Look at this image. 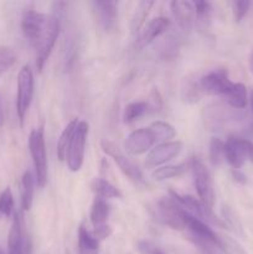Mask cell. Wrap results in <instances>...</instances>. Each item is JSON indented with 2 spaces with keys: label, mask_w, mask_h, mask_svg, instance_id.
Returning <instances> with one entry per match:
<instances>
[{
  "label": "cell",
  "mask_w": 253,
  "mask_h": 254,
  "mask_svg": "<svg viewBox=\"0 0 253 254\" xmlns=\"http://www.w3.org/2000/svg\"><path fill=\"white\" fill-rule=\"evenodd\" d=\"M16 62V54L9 46L0 45V77L6 73Z\"/></svg>",
  "instance_id": "cell-33"
},
{
  "label": "cell",
  "mask_w": 253,
  "mask_h": 254,
  "mask_svg": "<svg viewBox=\"0 0 253 254\" xmlns=\"http://www.w3.org/2000/svg\"><path fill=\"white\" fill-rule=\"evenodd\" d=\"M183 99L188 103H196L202 96V89L200 86V78H185L183 86Z\"/></svg>",
  "instance_id": "cell-28"
},
{
  "label": "cell",
  "mask_w": 253,
  "mask_h": 254,
  "mask_svg": "<svg viewBox=\"0 0 253 254\" xmlns=\"http://www.w3.org/2000/svg\"><path fill=\"white\" fill-rule=\"evenodd\" d=\"M92 190L96 193L97 197L103 198H121L122 192L119 191V189H117L116 186L112 185L108 180L106 179H94L93 183H92Z\"/></svg>",
  "instance_id": "cell-25"
},
{
  "label": "cell",
  "mask_w": 253,
  "mask_h": 254,
  "mask_svg": "<svg viewBox=\"0 0 253 254\" xmlns=\"http://www.w3.org/2000/svg\"><path fill=\"white\" fill-rule=\"evenodd\" d=\"M190 169L192 171L193 185L198 198L212 208L215 203V191H213L212 178L207 166L200 159L192 158L190 161Z\"/></svg>",
  "instance_id": "cell-6"
},
{
  "label": "cell",
  "mask_w": 253,
  "mask_h": 254,
  "mask_svg": "<svg viewBox=\"0 0 253 254\" xmlns=\"http://www.w3.org/2000/svg\"><path fill=\"white\" fill-rule=\"evenodd\" d=\"M170 10L176 24L184 31H190L195 26V6L191 1L174 0L170 2Z\"/></svg>",
  "instance_id": "cell-16"
},
{
  "label": "cell",
  "mask_w": 253,
  "mask_h": 254,
  "mask_svg": "<svg viewBox=\"0 0 253 254\" xmlns=\"http://www.w3.org/2000/svg\"><path fill=\"white\" fill-rule=\"evenodd\" d=\"M153 5L154 1H149V0H143V1H140L136 5L135 11H134L133 16H131L130 21V30L133 34H136V32L140 31L141 27L144 26L146 17H148Z\"/></svg>",
  "instance_id": "cell-26"
},
{
  "label": "cell",
  "mask_w": 253,
  "mask_h": 254,
  "mask_svg": "<svg viewBox=\"0 0 253 254\" xmlns=\"http://www.w3.org/2000/svg\"><path fill=\"white\" fill-rule=\"evenodd\" d=\"M183 150L181 141H168V143L158 144L155 148L151 149L145 159V166L148 169H158L168 161L173 160Z\"/></svg>",
  "instance_id": "cell-12"
},
{
  "label": "cell",
  "mask_w": 253,
  "mask_h": 254,
  "mask_svg": "<svg viewBox=\"0 0 253 254\" xmlns=\"http://www.w3.org/2000/svg\"><path fill=\"white\" fill-rule=\"evenodd\" d=\"M78 123H79V121L77 118L72 119V121L67 124L66 128L63 129V131L61 133V135H60L59 141H57V158H59L61 161H63L64 158H66L67 146H68L69 140H71L72 135H73V133H74V130H76Z\"/></svg>",
  "instance_id": "cell-27"
},
{
  "label": "cell",
  "mask_w": 253,
  "mask_h": 254,
  "mask_svg": "<svg viewBox=\"0 0 253 254\" xmlns=\"http://www.w3.org/2000/svg\"><path fill=\"white\" fill-rule=\"evenodd\" d=\"M169 26H170V20L168 17L160 16L150 20L146 24V26L144 27L140 36H139L138 44H136L138 49H144L145 46L150 45L154 40L158 39L163 34H165L168 31Z\"/></svg>",
  "instance_id": "cell-17"
},
{
  "label": "cell",
  "mask_w": 253,
  "mask_h": 254,
  "mask_svg": "<svg viewBox=\"0 0 253 254\" xmlns=\"http://www.w3.org/2000/svg\"><path fill=\"white\" fill-rule=\"evenodd\" d=\"M232 84L233 82H231L226 68H215L203 74L200 78L202 93L211 94V96L225 97V94L230 91Z\"/></svg>",
  "instance_id": "cell-10"
},
{
  "label": "cell",
  "mask_w": 253,
  "mask_h": 254,
  "mask_svg": "<svg viewBox=\"0 0 253 254\" xmlns=\"http://www.w3.org/2000/svg\"><path fill=\"white\" fill-rule=\"evenodd\" d=\"M154 254H165V253H164V252H161V251L159 250V248H158V250H156L155 252H154Z\"/></svg>",
  "instance_id": "cell-45"
},
{
  "label": "cell",
  "mask_w": 253,
  "mask_h": 254,
  "mask_svg": "<svg viewBox=\"0 0 253 254\" xmlns=\"http://www.w3.org/2000/svg\"><path fill=\"white\" fill-rule=\"evenodd\" d=\"M195 26L201 32L208 31L212 21V6L208 1H195Z\"/></svg>",
  "instance_id": "cell-20"
},
{
  "label": "cell",
  "mask_w": 253,
  "mask_h": 254,
  "mask_svg": "<svg viewBox=\"0 0 253 254\" xmlns=\"http://www.w3.org/2000/svg\"><path fill=\"white\" fill-rule=\"evenodd\" d=\"M250 69H251V72L253 73V52L251 54V56H250Z\"/></svg>",
  "instance_id": "cell-42"
},
{
  "label": "cell",
  "mask_w": 253,
  "mask_h": 254,
  "mask_svg": "<svg viewBox=\"0 0 253 254\" xmlns=\"http://www.w3.org/2000/svg\"><path fill=\"white\" fill-rule=\"evenodd\" d=\"M170 195L185 212L190 213L193 217L203 221L205 223L216 226L218 228H227L225 221L222 218H218L213 213L212 208L203 203L200 198H196L191 195H181L174 190H170Z\"/></svg>",
  "instance_id": "cell-1"
},
{
  "label": "cell",
  "mask_w": 253,
  "mask_h": 254,
  "mask_svg": "<svg viewBox=\"0 0 253 254\" xmlns=\"http://www.w3.org/2000/svg\"><path fill=\"white\" fill-rule=\"evenodd\" d=\"M232 176L235 179V181L240 184H246L247 183V176L240 170V169H232Z\"/></svg>",
  "instance_id": "cell-41"
},
{
  "label": "cell",
  "mask_w": 253,
  "mask_h": 254,
  "mask_svg": "<svg viewBox=\"0 0 253 254\" xmlns=\"http://www.w3.org/2000/svg\"><path fill=\"white\" fill-rule=\"evenodd\" d=\"M223 220H225V223L227 225V227L233 228L235 231H237L238 233L242 232V226H241V222L238 221V218L236 217L235 212L231 210L230 207H223Z\"/></svg>",
  "instance_id": "cell-37"
},
{
  "label": "cell",
  "mask_w": 253,
  "mask_h": 254,
  "mask_svg": "<svg viewBox=\"0 0 253 254\" xmlns=\"http://www.w3.org/2000/svg\"><path fill=\"white\" fill-rule=\"evenodd\" d=\"M188 165L189 164L183 163V164H179V165L160 166V168L155 169V170L153 171L151 176H153L154 180L156 181H164V180H168V179L176 178V176H180L185 173Z\"/></svg>",
  "instance_id": "cell-29"
},
{
  "label": "cell",
  "mask_w": 253,
  "mask_h": 254,
  "mask_svg": "<svg viewBox=\"0 0 253 254\" xmlns=\"http://www.w3.org/2000/svg\"><path fill=\"white\" fill-rule=\"evenodd\" d=\"M60 29H61V22H60L59 17H56L55 15H49L46 26H45L37 44L34 46L35 52H36V68L39 72L44 69L45 64L51 55L52 49L59 37Z\"/></svg>",
  "instance_id": "cell-3"
},
{
  "label": "cell",
  "mask_w": 253,
  "mask_h": 254,
  "mask_svg": "<svg viewBox=\"0 0 253 254\" xmlns=\"http://www.w3.org/2000/svg\"><path fill=\"white\" fill-rule=\"evenodd\" d=\"M0 254H4V252H2V250H1V248H0Z\"/></svg>",
  "instance_id": "cell-46"
},
{
  "label": "cell",
  "mask_w": 253,
  "mask_h": 254,
  "mask_svg": "<svg viewBox=\"0 0 253 254\" xmlns=\"http://www.w3.org/2000/svg\"><path fill=\"white\" fill-rule=\"evenodd\" d=\"M88 130V123L84 121L79 122L76 130H74L73 135H72L71 140H69L68 146H67L66 158H64V160H66L67 166H68L69 170L73 171V173L81 170L82 165H83Z\"/></svg>",
  "instance_id": "cell-5"
},
{
  "label": "cell",
  "mask_w": 253,
  "mask_h": 254,
  "mask_svg": "<svg viewBox=\"0 0 253 254\" xmlns=\"http://www.w3.org/2000/svg\"><path fill=\"white\" fill-rule=\"evenodd\" d=\"M102 150L107 154L108 156H111L114 160V163L118 165V168L121 169L122 173L131 181L135 185H144L145 180H144L143 173L140 171V169L133 163L129 158H126L123 154V151L111 140H102L101 143Z\"/></svg>",
  "instance_id": "cell-9"
},
{
  "label": "cell",
  "mask_w": 253,
  "mask_h": 254,
  "mask_svg": "<svg viewBox=\"0 0 253 254\" xmlns=\"http://www.w3.org/2000/svg\"><path fill=\"white\" fill-rule=\"evenodd\" d=\"M217 242L225 254H248L245 248L230 236L217 235Z\"/></svg>",
  "instance_id": "cell-31"
},
{
  "label": "cell",
  "mask_w": 253,
  "mask_h": 254,
  "mask_svg": "<svg viewBox=\"0 0 253 254\" xmlns=\"http://www.w3.org/2000/svg\"><path fill=\"white\" fill-rule=\"evenodd\" d=\"M47 16L49 15L35 11V10H26L22 15L21 30L32 47L37 44L45 26H46Z\"/></svg>",
  "instance_id": "cell-14"
},
{
  "label": "cell",
  "mask_w": 253,
  "mask_h": 254,
  "mask_svg": "<svg viewBox=\"0 0 253 254\" xmlns=\"http://www.w3.org/2000/svg\"><path fill=\"white\" fill-rule=\"evenodd\" d=\"M251 1L247 0H238V1L232 2V9H233V16L237 22H241L243 20V17L247 15L248 10H250Z\"/></svg>",
  "instance_id": "cell-36"
},
{
  "label": "cell",
  "mask_w": 253,
  "mask_h": 254,
  "mask_svg": "<svg viewBox=\"0 0 253 254\" xmlns=\"http://www.w3.org/2000/svg\"><path fill=\"white\" fill-rule=\"evenodd\" d=\"M252 143L240 136H230L225 141V159L232 169H241L250 159Z\"/></svg>",
  "instance_id": "cell-11"
},
{
  "label": "cell",
  "mask_w": 253,
  "mask_h": 254,
  "mask_svg": "<svg viewBox=\"0 0 253 254\" xmlns=\"http://www.w3.org/2000/svg\"><path fill=\"white\" fill-rule=\"evenodd\" d=\"M156 250H158V247L149 241H141L138 243V251L141 254H154Z\"/></svg>",
  "instance_id": "cell-40"
},
{
  "label": "cell",
  "mask_w": 253,
  "mask_h": 254,
  "mask_svg": "<svg viewBox=\"0 0 253 254\" xmlns=\"http://www.w3.org/2000/svg\"><path fill=\"white\" fill-rule=\"evenodd\" d=\"M99 241L83 225L78 228V254H98Z\"/></svg>",
  "instance_id": "cell-24"
},
{
  "label": "cell",
  "mask_w": 253,
  "mask_h": 254,
  "mask_svg": "<svg viewBox=\"0 0 253 254\" xmlns=\"http://www.w3.org/2000/svg\"><path fill=\"white\" fill-rule=\"evenodd\" d=\"M151 212L158 222L168 226L171 230L181 231L185 228V222H184L185 211L173 197H164L159 200L154 205Z\"/></svg>",
  "instance_id": "cell-4"
},
{
  "label": "cell",
  "mask_w": 253,
  "mask_h": 254,
  "mask_svg": "<svg viewBox=\"0 0 253 254\" xmlns=\"http://www.w3.org/2000/svg\"><path fill=\"white\" fill-rule=\"evenodd\" d=\"M14 211V196L10 188H6L0 193V215L9 217Z\"/></svg>",
  "instance_id": "cell-35"
},
{
  "label": "cell",
  "mask_w": 253,
  "mask_h": 254,
  "mask_svg": "<svg viewBox=\"0 0 253 254\" xmlns=\"http://www.w3.org/2000/svg\"><path fill=\"white\" fill-rule=\"evenodd\" d=\"M7 254H32V245L21 212H15L7 237Z\"/></svg>",
  "instance_id": "cell-8"
},
{
  "label": "cell",
  "mask_w": 253,
  "mask_h": 254,
  "mask_svg": "<svg viewBox=\"0 0 253 254\" xmlns=\"http://www.w3.org/2000/svg\"><path fill=\"white\" fill-rule=\"evenodd\" d=\"M179 44L173 37H168L164 40L159 46V56L165 61H171L178 56Z\"/></svg>",
  "instance_id": "cell-34"
},
{
  "label": "cell",
  "mask_w": 253,
  "mask_h": 254,
  "mask_svg": "<svg viewBox=\"0 0 253 254\" xmlns=\"http://www.w3.org/2000/svg\"><path fill=\"white\" fill-rule=\"evenodd\" d=\"M151 135L155 143H168L176 136V130L170 123L163 121H156L149 127Z\"/></svg>",
  "instance_id": "cell-22"
},
{
  "label": "cell",
  "mask_w": 253,
  "mask_h": 254,
  "mask_svg": "<svg viewBox=\"0 0 253 254\" xmlns=\"http://www.w3.org/2000/svg\"><path fill=\"white\" fill-rule=\"evenodd\" d=\"M208 158L213 166H218L225 159V143L220 138H212L208 146Z\"/></svg>",
  "instance_id": "cell-32"
},
{
  "label": "cell",
  "mask_w": 253,
  "mask_h": 254,
  "mask_svg": "<svg viewBox=\"0 0 253 254\" xmlns=\"http://www.w3.org/2000/svg\"><path fill=\"white\" fill-rule=\"evenodd\" d=\"M146 106H148V112L151 111L153 113L160 112L161 108H163V98H161L160 93L156 88H154L150 96H149V101L146 102Z\"/></svg>",
  "instance_id": "cell-38"
},
{
  "label": "cell",
  "mask_w": 253,
  "mask_h": 254,
  "mask_svg": "<svg viewBox=\"0 0 253 254\" xmlns=\"http://www.w3.org/2000/svg\"><path fill=\"white\" fill-rule=\"evenodd\" d=\"M225 99L233 108H246L248 102L247 88H246V86L243 83H233L230 91L225 94Z\"/></svg>",
  "instance_id": "cell-23"
},
{
  "label": "cell",
  "mask_w": 253,
  "mask_h": 254,
  "mask_svg": "<svg viewBox=\"0 0 253 254\" xmlns=\"http://www.w3.org/2000/svg\"><path fill=\"white\" fill-rule=\"evenodd\" d=\"M34 96V74L30 66L25 64L17 76V94H16V114L20 124H24L25 116L31 104Z\"/></svg>",
  "instance_id": "cell-7"
},
{
  "label": "cell",
  "mask_w": 253,
  "mask_h": 254,
  "mask_svg": "<svg viewBox=\"0 0 253 254\" xmlns=\"http://www.w3.org/2000/svg\"><path fill=\"white\" fill-rule=\"evenodd\" d=\"M250 160L253 161V143H252V148H251V154H250Z\"/></svg>",
  "instance_id": "cell-44"
},
{
  "label": "cell",
  "mask_w": 253,
  "mask_h": 254,
  "mask_svg": "<svg viewBox=\"0 0 253 254\" xmlns=\"http://www.w3.org/2000/svg\"><path fill=\"white\" fill-rule=\"evenodd\" d=\"M92 235H93L98 241H103L112 235V227L108 223L103 226H99V227H94Z\"/></svg>",
  "instance_id": "cell-39"
},
{
  "label": "cell",
  "mask_w": 253,
  "mask_h": 254,
  "mask_svg": "<svg viewBox=\"0 0 253 254\" xmlns=\"http://www.w3.org/2000/svg\"><path fill=\"white\" fill-rule=\"evenodd\" d=\"M94 16L99 27L104 32H112L117 27L118 22V2L109 1V0H97L92 1Z\"/></svg>",
  "instance_id": "cell-13"
},
{
  "label": "cell",
  "mask_w": 253,
  "mask_h": 254,
  "mask_svg": "<svg viewBox=\"0 0 253 254\" xmlns=\"http://www.w3.org/2000/svg\"><path fill=\"white\" fill-rule=\"evenodd\" d=\"M35 179L34 174L30 170L25 171L21 178V208L22 211H29L34 202L35 193Z\"/></svg>",
  "instance_id": "cell-19"
},
{
  "label": "cell",
  "mask_w": 253,
  "mask_h": 254,
  "mask_svg": "<svg viewBox=\"0 0 253 254\" xmlns=\"http://www.w3.org/2000/svg\"><path fill=\"white\" fill-rule=\"evenodd\" d=\"M145 113H148L146 102H131L124 108L123 122L126 124H130L141 118Z\"/></svg>",
  "instance_id": "cell-30"
},
{
  "label": "cell",
  "mask_w": 253,
  "mask_h": 254,
  "mask_svg": "<svg viewBox=\"0 0 253 254\" xmlns=\"http://www.w3.org/2000/svg\"><path fill=\"white\" fill-rule=\"evenodd\" d=\"M184 222H185V228H188L190 232L191 240H203L218 243L217 233L213 232L212 228H210V226L203 221L193 217L190 213L184 212Z\"/></svg>",
  "instance_id": "cell-18"
},
{
  "label": "cell",
  "mask_w": 253,
  "mask_h": 254,
  "mask_svg": "<svg viewBox=\"0 0 253 254\" xmlns=\"http://www.w3.org/2000/svg\"><path fill=\"white\" fill-rule=\"evenodd\" d=\"M109 213H111V206L107 202V200L97 197L92 203L91 213H89V218H91V223L93 228L107 225Z\"/></svg>",
  "instance_id": "cell-21"
},
{
  "label": "cell",
  "mask_w": 253,
  "mask_h": 254,
  "mask_svg": "<svg viewBox=\"0 0 253 254\" xmlns=\"http://www.w3.org/2000/svg\"><path fill=\"white\" fill-rule=\"evenodd\" d=\"M252 130H253V124H252Z\"/></svg>",
  "instance_id": "cell-47"
},
{
  "label": "cell",
  "mask_w": 253,
  "mask_h": 254,
  "mask_svg": "<svg viewBox=\"0 0 253 254\" xmlns=\"http://www.w3.org/2000/svg\"><path fill=\"white\" fill-rule=\"evenodd\" d=\"M29 149L35 166V179L39 188H45L47 183V154L44 130L34 129L29 136Z\"/></svg>",
  "instance_id": "cell-2"
},
{
  "label": "cell",
  "mask_w": 253,
  "mask_h": 254,
  "mask_svg": "<svg viewBox=\"0 0 253 254\" xmlns=\"http://www.w3.org/2000/svg\"><path fill=\"white\" fill-rule=\"evenodd\" d=\"M155 144L149 128H140L131 131L126 139L124 148L130 155H141L153 148Z\"/></svg>",
  "instance_id": "cell-15"
},
{
  "label": "cell",
  "mask_w": 253,
  "mask_h": 254,
  "mask_svg": "<svg viewBox=\"0 0 253 254\" xmlns=\"http://www.w3.org/2000/svg\"><path fill=\"white\" fill-rule=\"evenodd\" d=\"M250 102H251V107H252L253 111V88L251 89V96H250Z\"/></svg>",
  "instance_id": "cell-43"
}]
</instances>
